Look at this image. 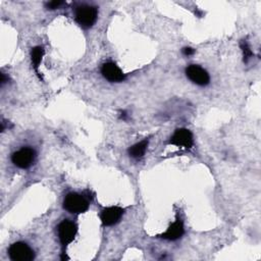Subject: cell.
Returning <instances> with one entry per match:
<instances>
[{
  "label": "cell",
  "instance_id": "9c48e42d",
  "mask_svg": "<svg viewBox=\"0 0 261 261\" xmlns=\"http://www.w3.org/2000/svg\"><path fill=\"white\" fill-rule=\"evenodd\" d=\"M101 73L105 80L110 83H119L124 81L125 74L114 62H105L101 67Z\"/></svg>",
  "mask_w": 261,
  "mask_h": 261
},
{
  "label": "cell",
  "instance_id": "277c9868",
  "mask_svg": "<svg viewBox=\"0 0 261 261\" xmlns=\"http://www.w3.org/2000/svg\"><path fill=\"white\" fill-rule=\"evenodd\" d=\"M36 158V151L30 147H22L11 155L12 163L21 169H27L34 163Z\"/></svg>",
  "mask_w": 261,
  "mask_h": 261
},
{
  "label": "cell",
  "instance_id": "5b68a950",
  "mask_svg": "<svg viewBox=\"0 0 261 261\" xmlns=\"http://www.w3.org/2000/svg\"><path fill=\"white\" fill-rule=\"evenodd\" d=\"M58 239L63 247H66L73 242L77 233V225L68 219L62 220L57 226Z\"/></svg>",
  "mask_w": 261,
  "mask_h": 261
},
{
  "label": "cell",
  "instance_id": "7c38bea8",
  "mask_svg": "<svg viewBox=\"0 0 261 261\" xmlns=\"http://www.w3.org/2000/svg\"><path fill=\"white\" fill-rule=\"evenodd\" d=\"M45 54V50L42 46H36L34 48H32L31 51V59H32V64L34 69L36 70L37 74H39V66L42 62L43 56Z\"/></svg>",
  "mask_w": 261,
  "mask_h": 261
},
{
  "label": "cell",
  "instance_id": "5bb4252c",
  "mask_svg": "<svg viewBox=\"0 0 261 261\" xmlns=\"http://www.w3.org/2000/svg\"><path fill=\"white\" fill-rule=\"evenodd\" d=\"M62 5H64L63 1H59V0H54V1H49L45 4L47 9L50 10H54V9H59Z\"/></svg>",
  "mask_w": 261,
  "mask_h": 261
},
{
  "label": "cell",
  "instance_id": "8992f818",
  "mask_svg": "<svg viewBox=\"0 0 261 261\" xmlns=\"http://www.w3.org/2000/svg\"><path fill=\"white\" fill-rule=\"evenodd\" d=\"M187 77L198 86H207L210 83V75L202 66L197 64H190L186 67Z\"/></svg>",
  "mask_w": 261,
  "mask_h": 261
},
{
  "label": "cell",
  "instance_id": "ba28073f",
  "mask_svg": "<svg viewBox=\"0 0 261 261\" xmlns=\"http://www.w3.org/2000/svg\"><path fill=\"white\" fill-rule=\"evenodd\" d=\"M124 210L118 206L106 207L101 211L100 219L104 226H112L118 223L123 215Z\"/></svg>",
  "mask_w": 261,
  "mask_h": 261
},
{
  "label": "cell",
  "instance_id": "6da1fadb",
  "mask_svg": "<svg viewBox=\"0 0 261 261\" xmlns=\"http://www.w3.org/2000/svg\"><path fill=\"white\" fill-rule=\"evenodd\" d=\"M74 17L82 28L89 29L97 20L98 8L90 4H80L74 8Z\"/></svg>",
  "mask_w": 261,
  "mask_h": 261
},
{
  "label": "cell",
  "instance_id": "3957f363",
  "mask_svg": "<svg viewBox=\"0 0 261 261\" xmlns=\"http://www.w3.org/2000/svg\"><path fill=\"white\" fill-rule=\"evenodd\" d=\"M9 258L13 261H32L35 258V252L25 243L16 242L8 248Z\"/></svg>",
  "mask_w": 261,
  "mask_h": 261
},
{
  "label": "cell",
  "instance_id": "9a60e30c",
  "mask_svg": "<svg viewBox=\"0 0 261 261\" xmlns=\"http://www.w3.org/2000/svg\"><path fill=\"white\" fill-rule=\"evenodd\" d=\"M182 53L186 56H190V55H193L195 53V50L193 48H191V47H185L182 49Z\"/></svg>",
  "mask_w": 261,
  "mask_h": 261
},
{
  "label": "cell",
  "instance_id": "7a4b0ae2",
  "mask_svg": "<svg viewBox=\"0 0 261 261\" xmlns=\"http://www.w3.org/2000/svg\"><path fill=\"white\" fill-rule=\"evenodd\" d=\"M89 201L82 194L71 192L63 199V208L71 214H82L89 209Z\"/></svg>",
  "mask_w": 261,
  "mask_h": 261
},
{
  "label": "cell",
  "instance_id": "30bf717a",
  "mask_svg": "<svg viewBox=\"0 0 261 261\" xmlns=\"http://www.w3.org/2000/svg\"><path fill=\"white\" fill-rule=\"evenodd\" d=\"M185 233V228H184V223L181 221L180 218L176 217L175 221L172 222L168 228L161 234H159L158 237H160L163 240H167V241H176L178 239H180Z\"/></svg>",
  "mask_w": 261,
  "mask_h": 261
},
{
  "label": "cell",
  "instance_id": "8fae6325",
  "mask_svg": "<svg viewBox=\"0 0 261 261\" xmlns=\"http://www.w3.org/2000/svg\"><path fill=\"white\" fill-rule=\"evenodd\" d=\"M148 144H149V140L148 139H144L143 141L133 145L132 147L128 148L129 156L133 157V158H136V159L143 157L145 155V153H146Z\"/></svg>",
  "mask_w": 261,
  "mask_h": 261
},
{
  "label": "cell",
  "instance_id": "4fadbf2b",
  "mask_svg": "<svg viewBox=\"0 0 261 261\" xmlns=\"http://www.w3.org/2000/svg\"><path fill=\"white\" fill-rule=\"evenodd\" d=\"M240 46H241V49H242V51H243L244 61H245V62H248V60L252 57L253 52H252V50L250 49V47H249V45H248V43H247L246 41H242L241 44H240Z\"/></svg>",
  "mask_w": 261,
  "mask_h": 261
},
{
  "label": "cell",
  "instance_id": "52a82bcc",
  "mask_svg": "<svg viewBox=\"0 0 261 261\" xmlns=\"http://www.w3.org/2000/svg\"><path fill=\"white\" fill-rule=\"evenodd\" d=\"M168 144L174 145L178 148H185L186 150H190L194 145L193 134L188 128H176L173 135L170 137Z\"/></svg>",
  "mask_w": 261,
  "mask_h": 261
}]
</instances>
